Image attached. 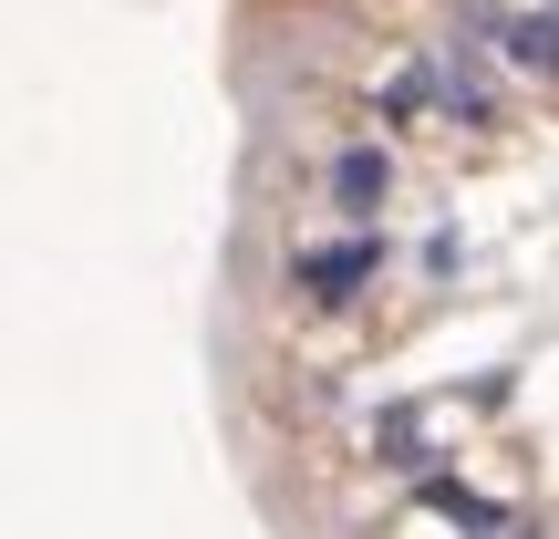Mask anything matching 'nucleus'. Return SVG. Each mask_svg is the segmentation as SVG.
<instances>
[{
	"instance_id": "obj_1",
	"label": "nucleus",
	"mask_w": 559,
	"mask_h": 539,
	"mask_svg": "<svg viewBox=\"0 0 559 539\" xmlns=\"http://www.w3.org/2000/svg\"><path fill=\"white\" fill-rule=\"evenodd\" d=\"M207 415L280 539H559V0H218Z\"/></svg>"
}]
</instances>
